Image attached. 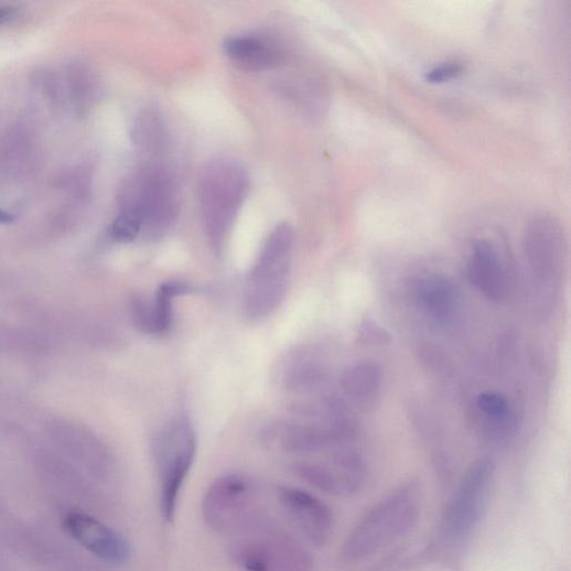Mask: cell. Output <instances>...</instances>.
I'll return each mask as SVG.
<instances>
[{"instance_id":"obj_7","label":"cell","mask_w":571,"mask_h":571,"mask_svg":"<svg viewBox=\"0 0 571 571\" xmlns=\"http://www.w3.org/2000/svg\"><path fill=\"white\" fill-rule=\"evenodd\" d=\"M494 473L491 457L467 467L442 517L441 534L446 541L462 542L478 527L488 506Z\"/></svg>"},{"instance_id":"obj_1","label":"cell","mask_w":571,"mask_h":571,"mask_svg":"<svg viewBox=\"0 0 571 571\" xmlns=\"http://www.w3.org/2000/svg\"><path fill=\"white\" fill-rule=\"evenodd\" d=\"M421 498L411 482L377 503L356 525L343 546V558L360 562L407 536L417 525Z\"/></svg>"},{"instance_id":"obj_15","label":"cell","mask_w":571,"mask_h":571,"mask_svg":"<svg viewBox=\"0 0 571 571\" xmlns=\"http://www.w3.org/2000/svg\"><path fill=\"white\" fill-rule=\"evenodd\" d=\"M411 294L420 312L434 322L444 323L454 315L457 293L454 284L445 277H419L412 282Z\"/></svg>"},{"instance_id":"obj_3","label":"cell","mask_w":571,"mask_h":571,"mask_svg":"<svg viewBox=\"0 0 571 571\" xmlns=\"http://www.w3.org/2000/svg\"><path fill=\"white\" fill-rule=\"evenodd\" d=\"M250 187L247 170L237 161L217 159L204 169L200 205L207 239L223 251Z\"/></svg>"},{"instance_id":"obj_6","label":"cell","mask_w":571,"mask_h":571,"mask_svg":"<svg viewBox=\"0 0 571 571\" xmlns=\"http://www.w3.org/2000/svg\"><path fill=\"white\" fill-rule=\"evenodd\" d=\"M229 557L241 571H313V558L294 538L273 529L243 535L229 546Z\"/></svg>"},{"instance_id":"obj_13","label":"cell","mask_w":571,"mask_h":571,"mask_svg":"<svg viewBox=\"0 0 571 571\" xmlns=\"http://www.w3.org/2000/svg\"><path fill=\"white\" fill-rule=\"evenodd\" d=\"M466 274L473 288L489 301L498 304L507 301V273L498 249L489 240L481 239L472 245Z\"/></svg>"},{"instance_id":"obj_12","label":"cell","mask_w":571,"mask_h":571,"mask_svg":"<svg viewBox=\"0 0 571 571\" xmlns=\"http://www.w3.org/2000/svg\"><path fill=\"white\" fill-rule=\"evenodd\" d=\"M66 532L95 557L123 564L131 554L129 542L116 530L82 513H69L63 519Z\"/></svg>"},{"instance_id":"obj_10","label":"cell","mask_w":571,"mask_h":571,"mask_svg":"<svg viewBox=\"0 0 571 571\" xmlns=\"http://www.w3.org/2000/svg\"><path fill=\"white\" fill-rule=\"evenodd\" d=\"M251 497V483L244 475H223L204 497L202 513L206 525L219 532L231 529L243 520Z\"/></svg>"},{"instance_id":"obj_8","label":"cell","mask_w":571,"mask_h":571,"mask_svg":"<svg viewBox=\"0 0 571 571\" xmlns=\"http://www.w3.org/2000/svg\"><path fill=\"white\" fill-rule=\"evenodd\" d=\"M291 470L301 481L334 497L346 498L358 494L367 480L365 460L352 449H336L328 462H293Z\"/></svg>"},{"instance_id":"obj_18","label":"cell","mask_w":571,"mask_h":571,"mask_svg":"<svg viewBox=\"0 0 571 571\" xmlns=\"http://www.w3.org/2000/svg\"><path fill=\"white\" fill-rule=\"evenodd\" d=\"M132 136L146 158L152 161L158 159L166 142L165 125L160 112L152 108L140 112L134 121Z\"/></svg>"},{"instance_id":"obj_23","label":"cell","mask_w":571,"mask_h":571,"mask_svg":"<svg viewBox=\"0 0 571 571\" xmlns=\"http://www.w3.org/2000/svg\"><path fill=\"white\" fill-rule=\"evenodd\" d=\"M18 10L13 7L0 8V26L12 21L17 15Z\"/></svg>"},{"instance_id":"obj_17","label":"cell","mask_w":571,"mask_h":571,"mask_svg":"<svg viewBox=\"0 0 571 571\" xmlns=\"http://www.w3.org/2000/svg\"><path fill=\"white\" fill-rule=\"evenodd\" d=\"M224 50L229 60L239 68L258 72L274 67L281 62V52L270 40L256 35L228 37Z\"/></svg>"},{"instance_id":"obj_22","label":"cell","mask_w":571,"mask_h":571,"mask_svg":"<svg viewBox=\"0 0 571 571\" xmlns=\"http://www.w3.org/2000/svg\"><path fill=\"white\" fill-rule=\"evenodd\" d=\"M462 71L463 67L460 63H443L428 71L425 74V80L432 84H441L457 77Z\"/></svg>"},{"instance_id":"obj_4","label":"cell","mask_w":571,"mask_h":571,"mask_svg":"<svg viewBox=\"0 0 571 571\" xmlns=\"http://www.w3.org/2000/svg\"><path fill=\"white\" fill-rule=\"evenodd\" d=\"M121 211L140 217L144 237L152 240L164 237L181 211L180 187L173 174L158 163L139 168L125 183Z\"/></svg>"},{"instance_id":"obj_16","label":"cell","mask_w":571,"mask_h":571,"mask_svg":"<svg viewBox=\"0 0 571 571\" xmlns=\"http://www.w3.org/2000/svg\"><path fill=\"white\" fill-rule=\"evenodd\" d=\"M340 384L346 398L356 408L369 411L383 392V368L373 360L358 362L343 371Z\"/></svg>"},{"instance_id":"obj_14","label":"cell","mask_w":571,"mask_h":571,"mask_svg":"<svg viewBox=\"0 0 571 571\" xmlns=\"http://www.w3.org/2000/svg\"><path fill=\"white\" fill-rule=\"evenodd\" d=\"M328 368L323 356L315 349L303 348L286 360L282 384L286 390L297 396H310L327 383Z\"/></svg>"},{"instance_id":"obj_20","label":"cell","mask_w":571,"mask_h":571,"mask_svg":"<svg viewBox=\"0 0 571 571\" xmlns=\"http://www.w3.org/2000/svg\"><path fill=\"white\" fill-rule=\"evenodd\" d=\"M477 406L487 419L489 432L506 438L516 430V419L507 399L498 394L486 392L480 396Z\"/></svg>"},{"instance_id":"obj_21","label":"cell","mask_w":571,"mask_h":571,"mask_svg":"<svg viewBox=\"0 0 571 571\" xmlns=\"http://www.w3.org/2000/svg\"><path fill=\"white\" fill-rule=\"evenodd\" d=\"M394 337L385 327L371 320H364L358 326L357 341L363 346H385L390 345Z\"/></svg>"},{"instance_id":"obj_24","label":"cell","mask_w":571,"mask_h":571,"mask_svg":"<svg viewBox=\"0 0 571 571\" xmlns=\"http://www.w3.org/2000/svg\"><path fill=\"white\" fill-rule=\"evenodd\" d=\"M14 222V217L3 209H0V224H11Z\"/></svg>"},{"instance_id":"obj_11","label":"cell","mask_w":571,"mask_h":571,"mask_svg":"<svg viewBox=\"0 0 571 571\" xmlns=\"http://www.w3.org/2000/svg\"><path fill=\"white\" fill-rule=\"evenodd\" d=\"M277 499L283 513L315 546H325L332 537L334 517L330 507L314 495L295 487L282 486Z\"/></svg>"},{"instance_id":"obj_9","label":"cell","mask_w":571,"mask_h":571,"mask_svg":"<svg viewBox=\"0 0 571 571\" xmlns=\"http://www.w3.org/2000/svg\"><path fill=\"white\" fill-rule=\"evenodd\" d=\"M528 266L539 281H559L567 267L568 245L560 223L547 215L534 218L524 235Z\"/></svg>"},{"instance_id":"obj_2","label":"cell","mask_w":571,"mask_h":571,"mask_svg":"<svg viewBox=\"0 0 571 571\" xmlns=\"http://www.w3.org/2000/svg\"><path fill=\"white\" fill-rule=\"evenodd\" d=\"M295 247L289 224L278 225L267 238L247 279L243 312L251 321L270 316L288 294Z\"/></svg>"},{"instance_id":"obj_5","label":"cell","mask_w":571,"mask_h":571,"mask_svg":"<svg viewBox=\"0 0 571 571\" xmlns=\"http://www.w3.org/2000/svg\"><path fill=\"white\" fill-rule=\"evenodd\" d=\"M197 454L196 431L185 417L165 424L153 441V457L159 483L160 511L172 524L190 470Z\"/></svg>"},{"instance_id":"obj_19","label":"cell","mask_w":571,"mask_h":571,"mask_svg":"<svg viewBox=\"0 0 571 571\" xmlns=\"http://www.w3.org/2000/svg\"><path fill=\"white\" fill-rule=\"evenodd\" d=\"M194 293L193 286L183 281H166L162 283L151 301L154 335L166 334L173 323V300Z\"/></svg>"}]
</instances>
